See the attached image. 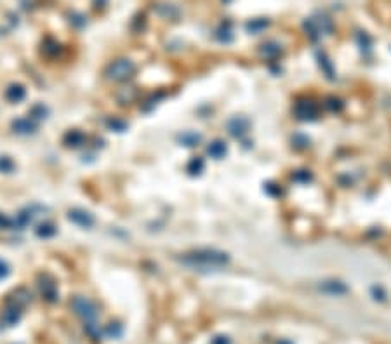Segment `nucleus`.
I'll return each mask as SVG.
<instances>
[{
  "instance_id": "1",
  "label": "nucleus",
  "mask_w": 391,
  "mask_h": 344,
  "mask_svg": "<svg viewBox=\"0 0 391 344\" xmlns=\"http://www.w3.org/2000/svg\"><path fill=\"white\" fill-rule=\"evenodd\" d=\"M177 261L183 266L195 271H218L226 268L230 262V256L216 249H198L181 254Z\"/></svg>"
},
{
  "instance_id": "2",
  "label": "nucleus",
  "mask_w": 391,
  "mask_h": 344,
  "mask_svg": "<svg viewBox=\"0 0 391 344\" xmlns=\"http://www.w3.org/2000/svg\"><path fill=\"white\" fill-rule=\"evenodd\" d=\"M303 26L306 30V35L311 40H318L325 37V35H331L334 30L332 19L327 14H316L313 18H308Z\"/></svg>"
},
{
  "instance_id": "3",
  "label": "nucleus",
  "mask_w": 391,
  "mask_h": 344,
  "mask_svg": "<svg viewBox=\"0 0 391 344\" xmlns=\"http://www.w3.org/2000/svg\"><path fill=\"white\" fill-rule=\"evenodd\" d=\"M136 73V64L130 59H117L106 68V77L115 82H125Z\"/></svg>"
},
{
  "instance_id": "4",
  "label": "nucleus",
  "mask_w": 391,
  "mask_h": 344,
  "mask_svg": "<svg viewBox=\"0 0 391 344\" xmlns=\"http://www.w3.org/2000/svg\"><path fill=\"white\" fill-rule=\"evenodd\" d=\"M294 115L296 119L304 120V122H311V120H316L320 115V106L318 103H315L311 98H301L296 101L294 104Z\"/></svg>"
},
{
  "instance_id": "5",
  "label": "nucleus",
  "mask_w": 391,
  "mask_h": 344,
  "mask_svg": "<svg viewBox=\"0 0 391 344\" xmlns=\"http://www.w3.org/2000/svg\"><path fill=\"white\" fill-rule=\"evenodd\" d=\"M72 310L79 315L80 318H84L85 322H92L97 317V308L89 301L87 297H82V295H77L75 299L72 301Z\"/></svg>"
},
{
  "instance_id": "6",
  "label": "nucleus",
  "mask_w": 391,
  "mask_h": 344,
  "mask_svg": "<svg viewBox=\"0 0 391 344\" xmlns=\"http://www.w3.org/2000/svg\"><path fill=\"white\" fill-rule=\"evenodd\" d=\"M39 287L44 299H47L49 302H54L58 299V285H56V282L49 275H42L39 278Z\"/></svg>"
},
{
  "instance_id": "7",
  "label": "nucleus",
  "mask_w": 391,
  "mask_h": 344,
  "mask_svg": "<svg viewBox=\"0 0 391 344\" xmlns=\"http://www.w3.org/2000/svg\"><path fill=\"white\" fill-rule=\"evenodd\" d=\"M68 219L72 222H75L77 226L80 228H91L94 224V217L92 214H89L87 210H82V209H73L68 212Z\"/></svg>"
},
{
  "instance_id": "8",
  "label": "nucleus",
  "mask_w": 391,
  "mask_h": 344,
  "mask_svg": "<svg viewBox=\"0 0 391 344\" xmlns=\"http://www.w3.org/2000/svg\"><path fill=\"white\" fill-rule=\"evenodd\" d=\"M228 132L233 137H242L243 134H247L249 131V120L243 119V117H235L228 122Z\"/></svg>"
},
{
  "instance_id": "9",
  "label": "nucleus",
  "mask_w": 391,
  "mask_h": 344,
  "mask_svg": "<svg viewBox=\"0 0 391 344\" xmlns=\"http://www.w3.org/2000/svg\"><path fill=\"white\" fill-rule=\"evenodd\" d=\"M320 290L327 295H344L348 292V287L339 280H325L322 282Z\"/></svg>"
},
{
  "instance_id": "10",
  "label": "nucleus",
  "mask_w": 391,
  "mask_h": 344,
  "mask_svg": "<svg viewBox=\"0 0 391 344\" xmlns=\"http://www.w3.org/2000/svg\"><path fill=\"white\" fill-rule=\"evenodd\" d=\"M30 299H31V294L28 292L26 289H16L14 292L11 294V297H9V306H14V308H19V310H23L24 306L30 302Z\"/></svg>"
},
{
  "instance_id": "11",
  "label": "nucleus",
  "mask_w": 391,
  "mask_h": 344,
  "mask_svg": "<svg viewBox=\"0 0 391 344\" xmlns=\"http://www.w3.org/2000/svg\"><path fill=\"white\" fill-rule=\"evenodd\" d=\"M19 317H21V310H19V308L7 306L6 311L2 313V317H0V323H2L4 327H12L19 322Z\"/></svg>"
},
{
  "instance_id": "12",
  "label": "nucleus",
  "mask_w": 391,
  "mask_h": 344,
  "mask_svg": "<svg viewBox=\"0 0 391 344\" xmlns=\"http://www.w3.org/2000/svg\"><path fill=\"white\" fill-rule=\"evenodd\" d=\"M259 52H261V56H263L264 59H273V58H276L280 52H282V46H280V44H276V42H273V40H270V42H266V44H263V46H261Z\"/></svg>"
},
{
  "instance_id": "13",
  "label": "nucleus",
  "mask_w": 391,
  "mask_h": 344,
  "mask_svg": "<svg viewBox=\"0 0 391 344\" xmlns=\"http://www.w3.org/2000/svg\"><path fill=\"white\" fill-rule=\"evenodd\" d=\"M24 94H26V91H24L23 86H19V84H12V86H9V89L6 91V98L11 101V103H19Z\"/></svg>"
},
{
  "instance_id": "14",
  "label": "nucleus",
  "mask_w": 391,
  "mask_h": 344,
  "mask_svg": "<svg viewBox=\"0 0 391 344\" xmlns=\"http://www.w3.org/2000/svg\"><path fill=\"white\" fill-rule=\"evenodd\" d=\"M12 129L19 134H30V132H33L35 124L30 119H18L12 122Z\"/></svg>"
},
{
  "instance_id": "15",
  "label": "nucleus",
  "mask_w": 391,
  "mask_h": 344,
  "mask_svg": "<svg viewBox=\"0 0 391 344\" xmlns=\"http://www.w3.org/2000/svg\"><path fill=\"white\" fill-rule=\"evenodd\" d=\"M207 153H209L212 159H223V157L226 155V144L223 143V141H214V143L209 144Z\"/></svg>"
},
{
  "instance_id": "16",
  "label": "nucleus",
  "mask_w": 391,
  "mask_h": 344,
  "mask_svg": "<svg viewBox=\"0 0 391 344\" xmlns=\"http://www.w3.org/2000/svg\"><path fill=\"white\" fill-rule=\"evenodd\" d=\"M268 26H270V21L264 18H259V19H252V21H249L245 28L249 33H261V31L266 30Z\"/></svg>"
},
{
  "instance_id": "17",
  "label": "nucleus",
  "mask_w": 391,
  "mask_h": 344,
  "mask_svg": "<svg viewBox=\"0 0 391 344\" xmlns=\"http://www.w3.org/2000/svg\"><path fill=\"white\" fill-rule=\"evenodd\" d=\"M216 39H218L219 42H225V44L233 40V31H231L230 23H225V25H221V28H218V31H216Z\"/></svg>"
},
{
  "instance_id": "18",
  "label": "nucleus",
  "mask_w": 391,
  "mask_h": 344,
  "mask_svg": "<svg viewBox=\"0 0 391 344\" xmlns=\"http://www.w3.org/2000/svg\"><path fill=\"white\" fill-rule=\"evenodd\" d=\"M318 61H320V68L329 79H334V66H332V61L327 58L325 52H318Z\"/></svg>"
},
{
  "instance_id": "19",
  "label": "nucleus",
  "mask_w": 391,
  "mask_h": 344,
  "mask_svg": "<svg viewBox=\"0 0 391 344\" xmlns=\"http://www.w3.org/2000/svg\"><path fill=\"white\" fill-rule=\"evenodd\" d=\"M66 144L68 146H80V144L84 143V134L82 132H79V131H72V132H68V136H66Z\"/></svg>"
},
{
  "instance_id": "20",
  "label": "nucleus",
  "mask_w": 391,
  "mask_h": 344,
  "mask_svg": "<svg viewBox=\"0 0 391 344\" xmlns=\"http://www.w3.org/2000/svg\"><path fill=\"white\" fill-rule=\"evenodd\" d=\"M181 143L185 146H197L200 143V136L195 134V132H186V134L181 136Z\"/></svg>"
},
{
  "instance_id": "21",
  "label": "nucleus",
  "mask_w": 391,
  "mask_h": 344,
  "mask_svg": "<svg viewBox=\"0 0 391 344\" xmlns=\"http://www.w3.org/2000/svg\"><path fill=\"white\" fill-rule=\"evenodd\" d=\"M343 101L341 99H337V98H327L325 99V108H327L329 111H332V113H337V111H341L343 110Z\"/></svg>"
},
{
  "instance_id": "22",
  "label": "nucleus",
  "mask_w": 391,
  "mask_h": 344,
  "mask_svg": "<svg viewBox=\"0 0 391 344\" xmlns=\"http://www.w3.org/2000/svg\"><path fill=\"white\" fill-rule=\"evenodd\" d=\"M119 94H124V98H119L120 103L122 104H127V103H130V101L136 99V89H134V87H124L119 92Z\"/></svg>"
},
{
  "instance_id": "23",
  "label": "nucleus",
  "mask_w": 391,
  "mask_h": 344,
  "mask_svg": "<svg viewBox=\"0 0 391 344\" xmlns=\"http://www.w3.org/2000/svg\"><path fill=\"white\" fill-rule=\"evenodd\" d=\"M357 42L362 49H370V47H372V39H370L365 31H360V33L357 35Z\"/></svg>"
},
{
  "instance_id": "24",
  "label": "nucleus",
  "mask_w": 391,
  "mask_h": 344,
  "mask_svg": "<svg viewBox=\"0 0 391 344\" xmlns=\"http://www.w3.org/2000/svg\"><path fill=\"white\" fill-rule=\"evenodd\" d=\"M203 169V160L202 159H193L188 165V172L191 174H200Z\"/></svg>"
},
{
  "instance_id": "25",
  "label": "nucleus",
  "mask_w": 391,
  "mask_h": 344,
  "mask_svg": "<svg viewBox=\"0 0 391 344\" xmlns=\"http://www.w3.org/2000/svg\"><path fill=\"white\" fill-rule=\"evenodd\" d=\"M370 294H372V297L376 299V301H386V297H388L384 292V289L379 285H374L372 289H370Z\"/></svg>"
},
{
  "instance_id": "26",
  "label": "nucleus",
  "mask_w": 391,
  "mask_h": 344,
  "mask_svg": "<svg viewBox=\"0 0 391 344\" xmlns=\"http://www.w3.org/2000/svg\"><path fill=\"white\" fill-rule=\"evenodd\" d=\"M85 332H87V334L91 335V339H94V341H97V339L101 337L99 327H96L94 323H91V322H87V325H85Z\"/></svg>"
},
{
  "instance_id": "27",
  "label": "nucleus",
  "mask_w": 391,
  "mask_h": 344,
  "mask_svg": "<svg viewBox=\"0 0 391 344\" xmlns=\"http://www.w3.org/2000/svg\"><path fill=\"white\" fill-rule=\"evenodd\" d=\"M54 232H56V230L52 228L51 224H40L39 230H37L39 237H44V238H47V237H51V235H54Z\"/></svg>"
},
{
  "instance_id": "28",
  "label": "nucleus",
  "mask_w": 391,
  "mask_h": 344,
  "mask_svg": "<svg viewBox=\"0 0 391 344\" xmlns=\"http://www.w3.org/2000/svg\"><path fill=\"white\" fill-rule=\"evenodd\" d=\"M12 167H14V164H12L11 159H7V157H0V172H11Z\"/></svg>"
},
{
  "instance_id": "29",
  "label": "nucleus",
  "mask_w": 391,
  "mask_h": 344,
  "mask_svg": "<svg viewBox=\"0 0 391 344\" xmlns=\"http://www.w3.org/2000/svg\"><path fill=\"white\" fill-rule=\"evenodd\" d=\"M108 335H112V337H119V335L122 334V329H120V325H113V323H112V325H110L108 327Z\"/></svg>"
},
{
  "instance_id": "30",
  "label": "nucleus",
  "mask_w": 391,
  "mask_h": 344,
  "mask_svg": "<svg viewBox=\"0 0 391 344\" xmlns=\"http://www.w3.org/2000/svg\"><path fill=\"white\" fill-rule=\"evenodd\" d=\"M311 179V174L306 171H301L299 174H296V181H303V183H308Z\"/></svg>"
},
{
  "instance_id": "31",
  "label": "nucleus",
  "mask_w": 391,
  "mask_h": 344,
  "mask_svg": "<svg viewBox=\"0 0 391 344\" xmlns=\"http://www.w3.org/2000/svg\"><path fill=\"white\" fill-rule=\"evenodd\" d=\"M11 226H12V221L9 217H7L6 214H0V228H11Z\"/></svg>"
},
{
  "instance_id": "32",
  "label": "nucleus",
  "mask_w": 391,
  "mask_h": 344,
  "mask_svg": "<svg viewBox=\"0 0 391 344\" xmlns=\"http://www.w3.org/2000/svg\"><path fill=\"white\" fill-rule=\"evenodd\" d=\"M7 275H9V266H7L6 262L2 261V259H0V280H2V278H6Z\"/></svg>"
},
{
  "instance_id": "33",
  "label": "nucleus",
  "mask_w": 391,
  "mask_h": 344,
  "mask_svg": "<svg viewBox=\"0 0 391 344\" xmlns=\"http://www.w3.org/2000/svg\"><path fill=\"white\" fill-rule=\"evenodd\" d=\"M210 344H231V342H230V339H228V337H223V335H219V337H214Z\"/></svg>"
},
{
  "instance_id": "34",
  "label": "nucleus",
  "mask_w": 391,
  "mask_h": 344,
  "mask_svg": "<svg viewBox=\"0 0 391 344\" xmlns=\"http://www.w3.org/2000/svg\"><path fill=\"white\" fill-rule=\"evenodd\" d=\"M110 127H115V129H119V131H122V129L125 127V124L119 122V120H113V122H110Z\"/></svg>"
}]
</instances>
